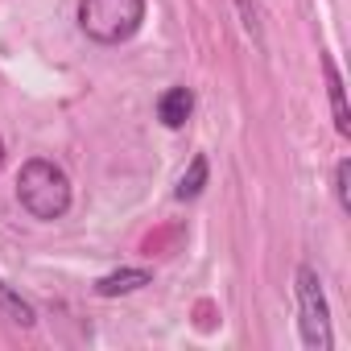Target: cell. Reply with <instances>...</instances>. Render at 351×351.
Returning a JSON list of instances; mask_svg holds the SVG:
<instances>
[{
    "instance_id": "1",
    "label": "cell",
    "mask_w": 351,
    "mask_h": 351,
    "mask_svg": "<svg viewBox=\"0 0 351 351\" xmlns=\"http://www.w3.org/2000/svg\"><path fill=\"white\" fill-rule=\"evenodd\" d=\"M17 199L34 219H62L71 207V182L54 161L34 157L17 173Z\"/></svg>"
},
{
    "instance_id": "2",
    "label": "cell",
    "mask_w": 351,
    "mask_h": 351,
    "mask_svg": "<svg viewBox=\"0 0 351 351\" xmlns=\"http://www.w3.org/2000/svg\"><path fill=\"white\" fill-rule=\"evenodd\" d=\"M145 21V0H79V25L91 42H128Z\"/></svg>"
},
{
    "instance_id": "3",
    "label": "cell",
    "mask_w": 351,
    "mask_h": 351,
    "mask_svg": "<svg viewBox=\"0 0 351 351\" xmlns=\"http://www.w3.org/2000/svg\"><path fill=\"white\" fill-rule=\"evenodd\" d=\"M298 310H302V343L310 351H330V310L322 298V281L310 265L298 269Z\"/></svg>"
},
{
    "instance_id": "4",
    "label": "cell",
    "mask_w": 351,
    "mask_h": 351,
    "mask_svg": "<svg viewBox=\"0 0 351 351\" xmlns=\"http://www.w3.org/2000/svg\"><path fill=\"white\" fill-rule=\"evenodd\" d=\"M191 112H195V95H191L186 87L161 91V99H157V120H161L165 128H182V124L191 120Z\"/></svg>"
},
{
    "instance_id": "5",
    "label": "cell",
    "mask_w": 351,
    "mask_h": 351,
    "mask_svg": "<svg viewBox=\"0 0 351 351\" xmlns=\"http://www.w3.org/2000/svg\"><path fill=\"white\" fill-rule=\"evenodd\" d=\"M145 285H153L149 269H116V273H108V277L95 281V293L99 298H120V293H136Z\"/></svg>"
},
{
    "instance_id": "6",
    "label": "cell",
    "mask_w": 351,
    "mask_h": 351,
    "mask_svg": "<svg viewBox=\"0 0 351 351\" xmlns=\"http://www.w3.org/2000/svg\"><path fill=\"white\" fill-rule=\"evenodd\" d=\"M322 71H326V91H330V108H335V128L347 136L351 132V116H347V99H343V79H339V66L335 58H322Z\"/></svg>"
},
{
    "instance_id": "7",
    "label": "cell",
    "mask_w": 351,
    "mask_h": 351,
    "mask_svg": "<svg viewBox=\"0 0 351 351\" xmlns=\"http://www.w3.org/2000/svg\"><path fill=\"white\" fill-rule=\"evenodd\" d=\"M0 310H5L13 322H21V326H34V322H38V318H34V306H29L9 281H0Z\"/></svg>"
},
{
    "instance_id": "8",
    "label": "cell",
    "mask_w": 351,
    "mask_h": 351,
    "mask_svg": "<svg viewBox=\"0 0 351 351\" xmlns=\"http://www.w3.org/2000/svg\"><path fill=\"white\" fill-rule=\"evenodd\" d=\"M203 186H207V157L199 153V157L191 161V169H186L182 178H178V191H173V195H178V199L186 203V199H195V195H199Z\"/></svg>"
},
{
    "instance_id": "9",
    "label": "cell",
    "mask_w": 351,
    "mask_h": 351,
    "mask_svg": "<svg viewBox=\"0 0 351 351\" xmlns=\"http://www.w3.org/2000/svg\"><path fill=\"white\" fill-rule=\"evenodd\" d=\"M347 182H351V161H339V165H335V191H339L343 211L351 207V186H347Z\"/></svg>"
},
{
    "instance_id": "10",
    "label": "cell",
    "mask_w": 351,
    "mask_h": 351,
    "mask_svg": "<svg viewBox=\"0 0 351 351\" xmlns=\"http://www.w3.org/2000/svg\"><path fill=\"white\" fill-rule=\"evenodd\" d=\"M0 161H5V145H0Z\"/></svg>"
}]
</instances>
